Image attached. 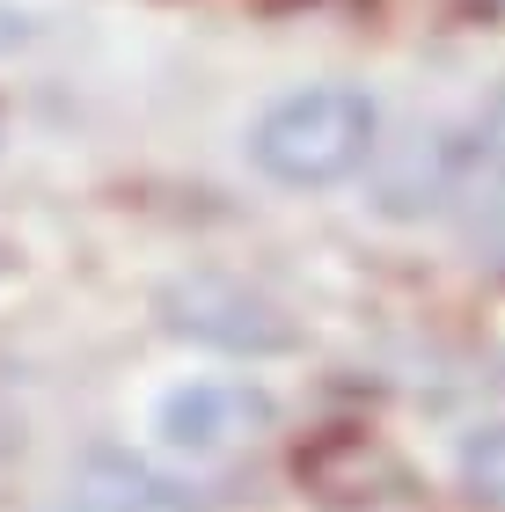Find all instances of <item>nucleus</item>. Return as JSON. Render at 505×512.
Segmentation results:
<instances>
[{"label": "nucleus", "mask_w": 505, "mask_h": 512, "mask_svg": "<svg viewBox=\"0 0 505 512\" xmlns=\"http://www.w3.org/2000/svg\"><path fill=\"white\" fill-rule=\"evenodd\" d=\"M476 154L491 161V169H505V96L484 110V132H476Z\"/></svg>", "instance_id": "nucleus-7"}, {"label": "nucleus", "mask_w": 505, "mask_h": 512, "mask_svg": "<svg viewBox=\"0 0 505 512\" xmlns=\"http://www.w3.org/2000/svg\"><path fill=\"white\" fill-rule=\"evenodd\" d=\"M469 242L491 271H505V169H491V183L476 191V213H469Z\"/></svg>", "instance_id": "nucleus-6"}, {"label": "nucleus", "mask_w": 505, "mask_h": 512, "mask_svg": "<svg viewBox=\"0 0 505 512\" xmlns=\"http://www.w3.org/2000/svg\"><path fill=\"white\" fill-rule=\"evenodd\" d=\"M374 147H381V110L366 88H344V81L293 88L249 132V161L286 191H330V183L359 176Z\"/></svg>", "instance_id": "nucleus-1"}, {"label": "nucleus", "mask_w": 505, "mask_h": 512, "mask_svg": "<svg viewBox=\"0 0 505 512\" xmlns=\"http://www.w3.org/2000/svg\"><path fill=\"white\" fill-rule=\"evenodd\" d=\"M169 330L198 337V344H220V352H286L293 344L279 308H264L242 286H220V278H191V286L169 293Z\"/></svg>", "instance_id": "nucleus-4"}, {"label": "nucleus", "mask_w": 505, "mask_h": 512, "mask_svg": "<svg viewBox=\"0 0 505 512\" xmlns=\"http://www.w3.org/2000/svg\"><path fill=\"white\" fill-rule=\"evenodd\" d=\"M44 512H205L191 483L162 476L154 461L125 454V447H96L74 461L66 491L44 505Z\"/></svg>", "instance_id": "nucleus-3"}, {"label": "nucleus", "mask_w": 505, "mask_h": 512, "mask_svg": "<svg viewBox=\"0 0 505 512\" xmlns=\"http://www.w3.org/2000/svg\"><path fill=\"white\" fill-rule=\"evenodd\" d=\"M271 432V395L257 381H191L162 403V439L183 461H235Z\"/></svg>", "instance_id": "nucleus-2"}, {"label": "nucleus", "mask_w": 505, "mask_h": 512, "mask_svg": "<svg viewBox=\"0 0 505 512\" xmlns=\"http://www.w3.org/2000/svg\"><path fill=\"white\" fill-rule=\"evenodd\" d=\"M454 476H462V491L476 505L505 512V425H484L462 439V454H454Z\"/></svg>", "instance_id": "nucleus-5"}]
</instances>
